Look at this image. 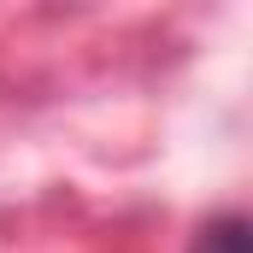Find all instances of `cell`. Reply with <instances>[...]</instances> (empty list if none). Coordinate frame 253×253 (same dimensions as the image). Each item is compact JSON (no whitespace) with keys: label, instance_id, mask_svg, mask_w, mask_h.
Instances as JSON below:
<instances>
[{"label":"cell","instance_id":"cell-1","mask_svg":"<svg viewBox=\"0 0 253 253\" xmlns=\"http://www.w3.org/2000/svg\"><path fill=\"white\" fill-rule=\"evenodd\" d=\"M189 253H248V218L242 212H218L194 230V248Z\"/></svg>","mask_w":253,"mask_h":253}]
</instances>
